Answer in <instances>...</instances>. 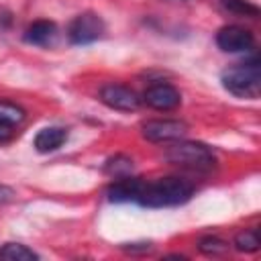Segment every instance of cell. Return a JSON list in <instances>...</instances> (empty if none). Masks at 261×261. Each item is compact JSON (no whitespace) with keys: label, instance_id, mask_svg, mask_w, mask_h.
I'll return each mask as SVG.
<instances>
[{"label":"cell","instance_id":"obj_1","mask_svg":"<svg viewBox=\"0 0 261 261\" xmlns=\"http://www.w3.org/2000/svg\"><path fill=\"white\" fill-rule=\"evenodd\" d=\"M194 194V186L181 177H161L155 181H143L137 202L145 208H167L188 202Z\"/></svg>","mask_w":261,"mask_h":261},{"label":"cell","instance_id":"obj_2","mask_svg":"<svg viewBox=\"0 0 261 261\" xmlns=\"http://www.w3.org/2000/svg\"><path fill=\"white\" fill-rule=\"evenodd\" d=\"M220 82L226 92L239 98H257L261 92V65L257 57H251L245 63H234L226 67L220 75Z\"/></svg>","mask_w":261,"mask_h":261},{"label":"cell","instance_id":"obj_3","mask_svg":"<svg viewBox=\"0 0 261 261\" xmlns=\"http://www.w3.org/2000/svg\"><path fill=\"white\" fill-rule=\"evenodd\" d=\"M165 157L169 163L192 169V171H210L216 163V157L208 145L196 143V141H179V139L177 143L167 147Z\"/></svg>","mask_w":261,"mask_h":261},{"label":"cell","instance_id":"obj_4","mask_svg":"<svg viewBox=\"0 0 261 261\" xmlns=\"http://www.w3.org/2000/svg\"><path fill=\"white\" fill-rule=\"evenodd\" d=\"M102 33H104V20L96 12H82L67 27V37L73 45L94 43L102 37Z\"/></svg>","mask_w":261,"mask_h":261},{"label":"cell","instance_id":"obj_5","mask_svg":"<svg viewBox=\"0 0 261 261\" xmlns=\"http://www.w3.org/2000/svg\"><path fill=\"white\" fill-rule=\"evenodd\" d=\"M141 133L151 143H169L177 141L188 133V124L175 118H155L141 124Z\"/></svg>","mask_w":261,"mask_h":261},{"label":"cell","instance_id":"obj_6","mask_svg":"<svg viewBox=\"0 0 261 261\" xmlns=\"http://www.w3.org/2000/svg\"><path fill=\"white\" fill-rule=\"evenodd\" d=\"M100 102L112 110L133 112L141 106V98L126 86L120 84H106L100 88Z\"/></svg>","mask_w":261,"mask_h":261},{"label":"cell","instance_id":"obj_7","mask_svg":"<svg viewBox=\"0 0 261 261\" xmlns=\"http://www.w3.org/2000/svg\"><path fill=\"white\" fill-rule=\"evenodd\" d=\"M253 33L239 24H226L216 33V45L224 53H241L253 47Z\"/></svg>","mask_w":261,"mask_h":261},{"label":"cell","instance_id":"obj_8","mask_svg":"<svg viewBox=\"0 0 261 261\" xmlns=\"http://www.w3.org/2000/svg\"><path fill=\"white\" fill-rule=\"evenodd\" d=\"M143 102L153 110L167 112V110H175L181 104V94L171 84H153L145 90Z\"/></svg>","mask_w":261,"mask_h":261},{"label":"cell","instance_id":"obj_9","mask_svg":"<svg viewBox=\"0 0 261 261\" xmlns=\"http://www.w3.org/2000/svg\"><path fill=\"white\" fill-rule=\"evenodd\" d=\"M141 188H143V179H139V177H130V175L116 177L108 186L106 196L110 202H137Z\"/></svg>","mask_w":261,"mask_h":261},{"label":"cell","instance_id":"obj_10","mask_svg":"<svg viewBox=\"0 0 261 261\" xmlns=\"http://www.w3.org/2000/svg\"><path fill=\"white\" fill-rule=\"evenodd\" d=\"M57 24L51 22V20H35L33 24L27 27L22 39L31 45H37V47H47V45H53L57 41Z\"/></svg>","mask_w":261,"mask_h":261},{"label":"cell","instance_id":"obj_11","mask_svg":"<svg viewBox=\"0 0 261 261\" xmlns=\"http://www.w3.org/2000/svg\"><path fill=\"white\" fill-rule=\"evenodd\" d=\"M67 139V130L61 128V126H45L37 133L35 141H33V147L39 151V153H51V151H57Z\"/></svg>","mask_w":261,"mask_h":261},{"label":"cell","instance_id":"obj_12","mask_svg":"<svg viewBox=\"0 0 261 261\" xmlns=\"http://www.w3.org/2000/svg\"><path fill=\"white\" fill-rule=\"evenodd\" d=\"M0 257L10 259V261H35V259H39V255L33 249H29L27 245H20V243H6L0 249Z\"/></svg>","mask_w":261,"mask_h":261},{"label":"cell","instance_id":"obj_13","mask_svg":"<svg viewBox=\"0 0 261 261\" xmlns=\"http://www.w3.org/2000/svg\"><path fill=\"white\" fill-rule=\"evenodd\" d=\"M104 171L114 179L116 177H126L133 171V159L126 157V155H114L104 163Z\"/></svg>","mask_w":261,"mask_h":261},{"label":"cell","instance_id":"obj_14","mask_svg":"<svg viewBox=\"0 0 261 261\" xmlns=\"http://www.w3.org/2000/svg\"><path fill=\"white\" fill-rule=\"evenodd\" d=\"M261 241H259V232L255 228H245L241 232H237L234 237V249L243 251V253H255L259 251Z\"/></svg>","mask_w":261,"mask_h":261},{"label":"cell","instance_id":"obj_15","mask_svg":"<svg viewBox=\"0 0 261 261\" xmlns=\"http://www.w3.org/2000/svg\"><path fill=\"white\" fill-rule=\"evenodd\" d=\"M218 2H220V6H222L226 12H230V14H237V16H251V18L259 16V8H257L253 2H249V0H218Z\"/></svg>","mask_w":261,"mask_h":261},{"label":"cell","instance_id":"obj_16","mask_svg":"<svg viewBox=\"0 0 261 261\" xmlns=\"http://www.w3.org/2000/svg\"><path fill=\"white\" fill-rule=\"evenodd\" d=\"M24 116H27V112L18 104L8 102V100H0V120L16 126V124H20L24 120Z\"/></svg>","mask_w":261,"mask_h":261},{"label":"cell","instance_id":"obj_17","mask_svg":"<svg viewBox=\"0 0 261 261\" xmlns=\"http://www.w3.org/2000/svg\"><path fill=\"white\" fill-rule=\"evenodd\" d=\"M198 251L204 253V255H212V257L224 255L228 251V243L218 239V237H202L198 241Z\"/></svg>","mask_w":261,"mask_h":261},{"label":"cell","instance_id":"obj_18","mask_svg":"<svg viewBox=\"0 0 261 261\" xmlns=\"http://www.w3.org/2000/svg\"><path fill=\"white\" fill-rule=\"evenodd\" d=\"M12 200H14V190L8 188V186H2V184H0V204L12 202Z\"/></svg>","mask_w":261,"mask_h":261},{"label":"cell","instance_id":"obj_19","mask_svg":"<svg viewBox=\"0 0 261 261\" xmlns=\"http://www.w3.org/2000/svg\"><path fill=\"white\" fill-rule=\"evenodd\" d=\"M12 135H14V126L4 122V120H0V141H8Z\"/></svg>","mask_w":261,"mask_h":261}]
</instances>
